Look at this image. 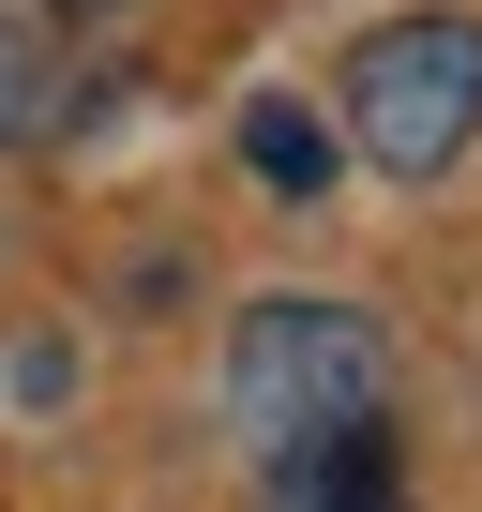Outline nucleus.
<instances>
[{"mask_svg":"<svg viewBox=\"0 0 482 512\" xmlns=\"http://www.w3.org/2000/svg\"><path fill=\"white\" fill-rule=\"evenodd\" d=\"M377 392H392V362H377V317H347V302H257L226 332V407H241L257 452L362 437Z\"/></svg>","mask_w":482,"mask_h":512,"instance_id":"nucleus-1","label":"nucleus"},{"mask_svg":"<svg viewBox=\"0 0 482 512\" xmlns=\"http://www.w3.org/2000/svg\"><path fill=\"white\" fill-rule=\"evenodd\" d=\"M347 136L392 181H437L482 136V16H392L347 46Z\"/></svg>","mask_w":482,"mask_h":512,"instance_id":"nucleus-2","label":"nucleus"},{"mask_svg":"<svg viewBox=\"0 0 482 512\" xmlns=\"http://www.w3.org/2000/svg\"><path fill=\"white\" fill-rule=\"evenodd\" d=\"M241 166H257L272 196H332V121L287 106V91H272V106H241Z\"/></svg>","mask_w":482,"mask_h":512,"instance_id":"nucleus-3","label":"nucleus"},{"mask_svg":"<svg viewBox=\"0 0 482 512\" xmlns=\"http://www.w3.org/2000/svg\"><path fill=\"white\" fill-rule=\"evenodd\" d=\"M46 121H61V46L16 16V0H0V151H31Z\"/></svg>","mask_w":482,"mask_h":512,"instance_id":"nucleus-4","label":"nucleus"},{"mask_svg":"<svg viewBox=\"0 0 482 512\" xmlns=\"http://www.w3.org/2000/svg\"><path fill=\"white\" fill-rule=\"evenodd\" d=\"M76 16H106V0H76Z\"/></svg>","mask_w":482,"mask_h":512,"instance_id":"nucleus-5","label":"nucleus"}]
</instances>
